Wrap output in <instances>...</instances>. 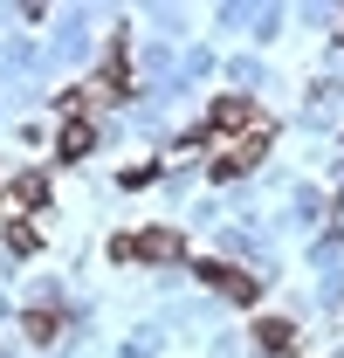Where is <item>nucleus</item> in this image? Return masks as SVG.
I'll use <instances>...</instances> for the list:
<instances>
[{
	"label": "nucleus",
	"instance_id": "nucleus-6",
	"mask_svg": "<svg viewBox=\"0 0 344 358\" xmlns=\"http://www.w3.org/2000/svg\"><path fill=\"white\" fill-rule=\"evenodd\" d=\"M89 145H96L89 117H83V110H69V124H62V138H55V152H62V159H89Z\"/></svg>",
	"mask_w": 344,
	"mask_h": 358
},
{
	"label": "nucleus",
	"instance_id": "nucleus-2",
	"mask_svg": "<svg viewBox=\"0 0 344 358\" xmlns=\"http://www.w3.org/2000/svg\"><path fill=\"white\" fill-rule=\"evenodd\" d=\"M193 268H200V282L220 289L227 303H255V275H241V268H227V262H193Z\"/></svg>",
	"mask_w": 344,
	"mask_h": 358
},
{
	"label": "nucleus",
	"instance_id": "nucleus-8",
	"mask_svg": "<svg viewBox=\"0 0 344 358\" xmlns=\"http://www.w3.org/2000/svg\"><path fill=\"white\" fill-rule=\"evenodd\" d=\"M7 248H14V255H35L42 241H35V227H28V221H14V227H7Z\"/></svg>",
	"mask_w": 344,
	"mask_h": 358
},
{
	"label": "nucleus",
	"instance_id": "nucleus-4",
	"mask_svg": "<svg viewBox=\"0 0 344 358\" xmlns=\"http://www.w3.org/2000/svg\"><path fill=\"white\" fill-rule=\"evenodd\" d=\"M261 152H268V131H261V124H255V131L241 138V152H227V159H220V166H214V179H241V173H248V166H255V159H261Z\"/></svg>",
	"mask_w": 344,
	"mask_h": 358
},
{
	"label": "nucleus",
	"instance_id": "nucleus-3",
	"mask_svg": "<svg viewBox=\"0 0 344 358\" xmlns=\"http://www.w3.org/2000/svg\"><path fill=\"white\" fill-rule=\"evenodd\" d=\"M261 117H255V103H241V96H220L214 110H207V138H220V131H255Z\"/></svg>",
	"mask_w": 344,
	"mask_h": 358
},
{
	"label": "nucleus",
	"instance_id": "nucleus-5",
	"mask_svg": "<svg viewBox=\"0 0 344 358\" xmlns=\"http://www.w3.org/2000/svg\"><path fill=\"white\" fill-rule=\"evenodd\" d=\"M255 345H261V358H289V345H296V324H282V317H261V324H255Z\"/></svg>",
	"mask_w": 344,
	"mask_h": 358
},
{
	"label": "nucleus",
	"instance_id": "nucleus-7",
	"mask_svg": "<svg viewBox=\"0 0 344 358\" xmlns=\"http://www.w3.org/2000/svg\"><path fill=\"white\" fill-rule=\"evenodd\" d=\"M14 207H48V179L42 173H21V179H14Z\"/></svg>",
	"mask_w": 344,
	"mask_h": 358
},
{
	"label": "nucleus",
	"instance_id": "nucleus-1",
	"mask_svg": "<svg viewBox=\"0 0 344 358\" xmlns=\"http://www.w3.org/2000/svg\"><path fill=\"white\" fill-rule=\"evenodd\" d=\"M117 262H186V241L172 227H131L117 234Z\"/></svg>",
	"mask_w": 344,
	"mask_h": 358
}]
</instances>
